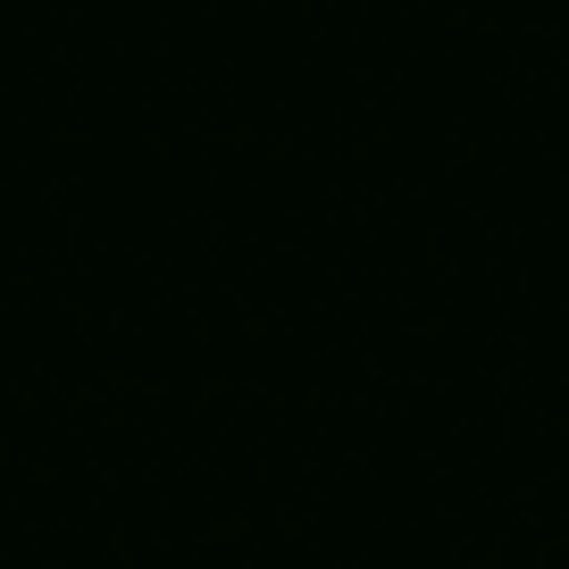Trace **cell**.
I'll use <instances>...</instances> for the list:
<instances>
[]
</instances>
